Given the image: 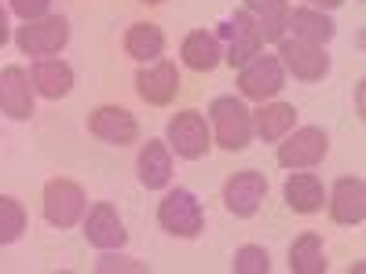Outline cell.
<instances>
[{
    "label": "cell",
    "instance_id": "cell-24",
    "mask_svg": "<svg viewBox=\"0 0 366 274\" xmlns=\"http://www.w3.org/2000/svg\"><path fill=\"white\" fill-rule=\"evenodd\" d=\"M26 234V205L11 194H0V245H15Z\"/></svg>",
    "mask_w": 366,
    "mask_h": 274
},
{
    "label": "cell",
    "instance_id": "cell-3",
    "mask_svg": "<svg viewBox=\"0 0 366 274\" xmlns=\"http://www.w3.org/2000/svg\"><path fill=\"white\" fill-rule=\"evenodd\" d=\"M234 88H238V96L249 99V103L274 99L286 88V70L279 63V55H274V51H257L246 66H238Z\"/></svg>",
    "mask_w": 366,
    "mask_h": 274
},
{
    "label": "cell",
    "instance_id": "cell-13",
    "mask_svg": "<svg viewBox=\"0 0 366 274\" xmlns=\"http://www.w3.org/2000/svg\"><path fill=\"white\" fill-rule=\"evenodd\" d=\"M88 132L110 143V146H129L139 139V121L132 117V110L117 106V103H103L88 113Z\"/></svg>",
    "mask_w": 366,
    "mask_h": 274
},
{
    "label": "cell",
    "instance_id": "cell-20",
    "mask_svg": "<svg viewBox=\"0 0 366 274\" xmlns=\"http://www.w3.org/2000/svg\"><path fill=\"white\" fill-rule=\"evenodd\" d=\"M297 128V106L293 103H279V99H267L253 110V136L264 143H279L286 132Z\"/></svg>",
    "mask_w": 366,
    "mask_h": 274
},
{
    "label": "cell",
    "instance_id": "cell-10",
    "mask_svg": "<svg viewBox=\"0 0 366 274\" xmlns=\"http://www.w3.org/2000/svg\"><path fill=\"white\" fill-rule=\"evenodd\" d=\"M136 91L147 106H172L179 96V70L172 59H154L136 70Z\"/></svg>",
    "mask_w": 366,
    "mask_h": 274
},
{
    "label": "cell",
    "instance_id": "cell-21",
    "mask_svg": "<svg viewBox=\"0 0 366 274\" xmlns=\"http://www.w3.org/2000/svg\"><path fill=\"white\" fill-rule=\"evenodd\" d=\"M330 260H326V245L319 230H300L290 245V274H326Z\"/></svg>",
    "mask_w": 366,
    "mask_h": 274
},
{
    "label": "cell",
    "instance_id": "cell-12",
    "mask_svg": "<svg viewBox=\"0 0 366 274\" xmlns=\"http://www.w3.org/2000/svg\"><path fill=\"white\" fill-rule=\"evenodd\" d=\"M326 212L333 223L341 227H359L366 220V183L362 176H341L326 191Z\"/></svg>",
    "mask_w": 366,
    "mask_h": 274
},
{
    "label": "cell",
    "instance_id": "cell-23",
    "mask_svg": "<svg viewBox=\"0 0 366 274\" xmlns=\"http://www.w3.org/2000/svg\"><path fill=\"white\" fill-rule=\"evenodd\" d=\"M125 51L129 59H136V63H154V59L165 55V34L158 22H132L125 29Z\"/></svg>",
    "mask_w": 366,
    "mask_h": 274
},
{
    "label": "cell",
    "instance_id": "cell-18",
    "mask_svg": "<svg viewBox=\"0 0 366 274\" xmlns=\"http://www.w3.org/2000/svg\"><path fill=\"white\" fill-rule=\"evenodd\" d=\"M286 34L297 37V41H308V44H322L326 48L333 37H337V22H333L330 11L300 4V8H290V15H286Z\"/></svg>",
    "mask_w": 366,
    "mask_h": 274
},
{
    "label": "cell",
    "instance_id": "cell-9",
    "mask_svg": "<svg viewBox=\"0 0 366 274\" xmlns=\"http://www.w3.org/2000/svg\"><path fill=\"white\" fill-rule=\"evenodd\" d=\"M264 198H267V176L257 168H242V172L227 176V183H224V208L234 220L257 216Z\"/></svg>",
    "mask_w": 366,
    "mask_h": 274
},
{
    "label": "cell",
    "instance_id": "cell-5",
    "mask_svg": "<svg viewBox=\"0 0 366 274\" xmlns=\"http://www.w3.org/2000/svg\"><path fill=\"white\" fill-rule=\"evenodd\" d=\"M41 212L44 220L59 230H70L84 220L88 212V194L81 183L74 179H48L44 183V194H41Z\"/></svg>",
    "mask_w": 366,
    "mask_h": 274
},
{
    "label": "cell",
    "instance_id": "cell-7",
    "mask_svg": "<svg viewBox=\"0 0 366 274\" xmlns=\"http://www.w3.org/2000/svg\"><path fill=\"white\" fill-rule=\"evenodd\" d=\"M326 154H330V132L319 125H304V128H293L279 139L274 161L290 172H297V168H315Z\"/></svg>",
    "mask_w": 366,
    "mask_h": 274
},
{
    "label": "cell",
    "instance_id": "cell-19",
    "mask_svg": "<svg viewBox=\"0 0 366 274\" xmlns=\"http://www.w3.org/2000/svg\"><path fill=\"white\" fill-rule=\"evenodd\" d=\"M179 59H183V66L194 70V73H212L224 63V44H220L217 34H209V29H191V34L179 41Z\"/></svg>",
    "mask_w": 366,
    "mask_h": 274
},
{
    "label": "cell",
    "instance_id": "cell-17",
    "mask_svg": "<svg viewBox=\"0 0 366 274\" xmlns=\"http://www.w3.org/2000/svg\"><path fill=\"white\" fill-rule=\"evenodd\" d=\"M136 176L147 191H165L172 183V150L165 139H147L136 154Z\"/></svg>",
    "mask_w": 366,
    "mask_h": 274
},
{
    "label": "cell",
    "instance_id": "cell-6",
    "mask_svg": "<svg viewBox=\"0 0 366 274\" xmlns=\"http://www.w3.org/2000/svg\"><path fill=\"white\" fill-rule=\"evenodd\" d=\"M15 44L29 59L59 55L70 44V19L66 15H44V19H34V22H22L15 29Z\"/></svg>",
    "mask_w": 366,
    "mask_h": 274
},
{
    "label": "cell",
    "instance_id": "cell-27",
    "mask_svg": "<svg viewBox=\"0 0 366 274\" xmlns=\"http://www.w3.org/2000/svg\"><path fill=\"white\" fill-rule=\"evenodd\" d=\"M8 11L22 22H34V19L51 15V0H8Z\"/></svg>",
    "mask_w": 366,
    "mask_h": 274
},
{
    "label": "cell",
    "instance_id": "cell-22",
    "mask_svg": "<svg viewBox=\"0 0 366 274\" xmlns=\"http://www.w3.org/2000/svg\"><path fill=\"white\" fill-rule=\"evenodd\" d=\"M242 8L257 19V34L264 44H279L286 37L290 0H242Z\"/></svg>",
    "mask_w": 366,
    "mask_h": 274
},
{
    "label": "cell",
    "instance_id": "cell-16",
    "mask_svg": "<svg viewBox=\"0 0 366 274\" xmlns=\"http://www.w3.org/2000/svg\"><path fill=\"white\" fill-rule=\"evenodd\" d=\"M29 81H34V91L41 99H66L70 91H74V66L66 63V59H34V66H29Z\"/></svg>",
    "mask_w": 366,
    "mask_h": 274
},
{
    "label": "cell",
    "instance_id": "cell-28",
    "mask_svg": "<svg viewBox=\"0 0 366 274\" xmlns=\"http://www.w3.org/2000/svg\"><path fill=\"white\" fill-rule=\"evenodd\" d=\"M11 41V26H8V8L0 4V48H4Z\"/></svg>",
    "mask_w": 366,
    "mask_h": 274
},
{
    "label": "cell",
    "instance_id": "cell-2",
    "mask_svg": "<svg viewBox=\"0 0 366 274\" xmlns=\"http://www.w3.org/2000/svg\"><path fill=\"white\" fill-rule=\"evenodd\" d=\"M158 227L172 238H198L205 230V208L198 194L187 187H165V198L158 201Z\"/></svg>",
    "mask_w": 366,
    "mask_h": 274
},
{
    "label": "cell",
    "instance_id": "cell-8",
    "mask_svg": "<svg viewBox=\"0 0 366 274\" xmlns=\"http://www.w3.org/2000/svg\"><path fill=\"white\" fill-rule=\"evenodd\" d=\"M274 55H279L286 77H293V81L319 84L330 73V51L322 44H308V41H297V37L286 34L279 41V48H274Z\"/></svg>",
    "mask_w": 366,
    "mask_h": 274
},
{
    "label": "cell",
    "instance_id": "cell-11",
    "mask_svg": "<svg viewBox=\"0 0 366 274\" xmlns=\"http://www.w3.org/2000/svg\"><path fill=\"white\" fill-rule=\"evenodd\" d=\"M84 241L92 249H121L129 241V230H125V220H121V212L114 201H96L88 212H84Z\"/></svg>",
    "mask_w": 366,
    "mask_h": 274
},
{
    "label": "cell",
    "instance_id": "cell-25",
    "mask_svg": "<svg viewBox=\"0 0 366 274\" xmlns=\"http://www.w3.org/2000/svg\"><path fill=\"white\" fill-rule=\"evenodd\" d=\"M231 270L234 274H267L271 270V253L264 245H242L231 256Z\"/></svg>",
    "mask_w": 366,
    "mask_h": 274
},
{
    "label": "cell",
    "instance_id": "cell-1",
    "mask_svg": "<svg viewBox=\"0 0 366 274\" xmlns=\"http://www.w3.org/2000/svg\"><path fill=\"white\" fill-rule=\"evenodd\" d=\"M205 121L217 146L227 150V154H238V150H246L253 143V110L246 106L242 96H217L209 103Z\"/></svg>",
    "mask_w": 366,
    "mask_h": 274
},
{
    "label": "cell",
    "instance_id": "cell-4",
    "mask_svg": "<svg viewBox=\"0 0 366 274\" xmlns=\"http://www.w3.org/2000/svg\"><path fill=\"white\" fill-rule=\"evenodd\" d=\"M165 143L176 158L183 161H202L209 150H212V132H209V121L202 110H179L176 117H169L165 125Z\"/></svg>",
    "mask_w": 366,
    "mask_h": 274
},
{
    "label": "cell",
    "instance_id": "cell-30",
    "mask_svg": "<svg viewBox=\"0 0 366 274\" xmlns=\"http://www.w3.org/2000/svg\"><path fill=\"white\" fill-rule=\"evenodd\" d=\"M143 4H165V0H143Z\"/></svg>",
    "mask_w": 366,
    "mask_h": 274
},
{
    "label": "cell",
    "instance_id": "cell-15",
    "mask_svg": "<svg viewBox=\"0 0 366 274\" xmlns=\"http://www.w3.org/2000/svg\"><path fill=\"white\" fill-rule=\"evenodd\" d=\"M282 198L297 216H315V212L326 208V183L312 168H297L282 183Z\"/></svg>",
    "mask_w": 366,
    "mask_h": 274
},
{
    "label": "cell",
    "instance_id": "cell-29",
    "mask_svg": "<svg viewBox=\"0 0 366 274\" xmlns=\"http://www.w3.org/2000/svg\"><path fill=\"white\" fill-rule=\"evenodd\" d=\"M308 8H319V11H333V8H341L345 0H304Z\"/></svg>",
    "mask_w": 366,
    "mask_h": 274
},
{
    "label": "cell",
    "instance_id": "cell-26",
    "mask_svg": "<svg viewBox=\"0 0 366 274\" xmlns=\"http://www.w3.org/2000/svg\"><path fill=\"white\" fill-rule=\"evenodd\" d=\"M96 270L99 274H114V270H136V274H143L147 263H139V260H132L125 253H117V249H103L99 260H96Z\"/></svg>",
    "mask_w": 366,
    "mask_h": 274
},
{
    "label": "cell",
    "instance_id": "cell-14",
    "mask_svg": "<svg viewBox=\"0 0 366 274\" xmlns=\"http://www.w3.org/2000/svg\"><path fill=\"white\" fill-rule=\"evenodd\" d=\"M37 106V91L29 81V70L22 66H4L0 70V113L11 121H29Z\"/></svg>",
    "mask_w": 366,
    "mask_h": 274
}]
</instances>
